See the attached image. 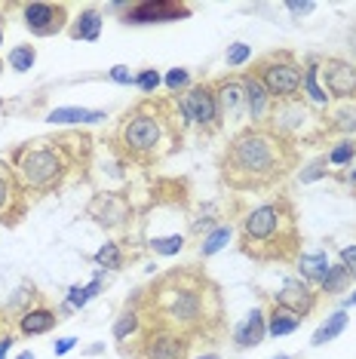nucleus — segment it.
Instances as JSON below:
<instances>
[{
    "mask_svg": "<svg viewBox=\"0 0 356 359\" xmlns=\"http://www.w3.org/2000/svg\"><path fill=\"white\" fill-rule=\"evenodd\" d=\"M295 142L273 133L271 126H246L231 138L221 160V178L233 191H267L295 169Z\"/></svg>",
    "mask_w": 356,
    "mask_h": 359,
    "instance_id": "1",
    "label": "nucleus"
},
{
    "mask_svg": "<svg viewBox=\"0 0 356 359\" xmlns=\"http://www.w3.org/2000/svg\"><path fill=\"white\" fill-rule=\"evenodd\" d=\"M151 304V325H163L184 338L197 332H212V325L221 320V304H218L215 285L203 273L175 271L166 273L148 292Z\"/></svg>",
    "mask_w": 356,
    "mask_h": 359,
    "instance_id": "2",
    "label": "nucleus"
},
{
    "mask_svg": "<svg viewBox=\"0 0 356 359\" xmlns=\"http://www.w3.org/2000/svg\"><path fill=\"white\" fill-rule=\"evenodd\" d=\"M298 222L295 209L286 197L261 203L242 218L240 246L255 261H292L298 252Z\"/></svg>",
    "mask_w": 356,
    "mask_h": 359,
    "instance_id": "3",
    "label": "nucleus"
},
{
    "mask_svg": "<svg viewBox=\"0 0 356 359\" xmlns=\"http://www.w3.org/2000/svg\"><path fill=\"white\" fill-rule=\"evenodd\" d=\"M68 169H71V163L64 157V148L59 142L22 144L13 154V172L28 197L31 194H53L55 187H62Z\"/></svg>",
    "mask_w": 356,
    "mask_h": 359,
    "instance_id": "4",
    "label": "nucleus"
},
{
    "mask_svg": "<svg viewBox=\"0 0 356 359\" xmlns=\"http://www.w3.org/2000/svg\"><path fill=\"white\" fill-rule=\"evenodd\" d=\"M166 138V120L151 111V102L139 104L132 114H126L117 129V142L123 154L135 163H153L157 151Z\"/></svg>",
    "mask_w": 356,
    "mask_h": 359,
    "instance_id": "5",
    "label": "nucleus"
},
{
    "mask_svg": "<svg viewBox=\"0 0 356 359\" xmlns=\"http://www.w3.org/2000/svg\"><path fill=\"white\" fill-rule=\"evenodd\" d=\"M252 74L261 80L264 89L271 93L273 104L304 99V65L292 53H267L255 62Z\"/></svg>",
    "mask_w": 356,
    "mask_h": 359,
    "instance_id": "6",
    "label": "nucleus"
},
{
    "mask_svg": "<svg viewBox=\"0 0 356 359\" xmlns=\"http://www.w3.org/2000/svg\"><path fill=\"white\" fill-rule=\"evenodd\" d=\"M267 126H271L273 133H280L282 138H289V142H295V144H298V138H301V142L313 138V133H310L313 126H317L320 133H326V129H322V120L310 111V104H307L304 99L273 104L271 117H267Z\"/></svg>",
    "mask_w": 356,
    "mask_h": 359,
    "instance_id": "7",
    "label": "nucleus"
},
{
    "mask_svg": "<svg viewBox=\"0 0 356 359\" xmlns=\"http://www.w3.org/2000/svg\"><path fill=\"white\" fill-rule=\"evenodd\" d=\"M178 108H182L184 120L193 126H200L203 133H215L221 126L218 120V102H215V89L212 83H197L188 86L182 95H178Z\"/></svg>",
    "mask_w": 356,
    "mask_h": 359,
    "instance_id": "8",
    "label": "nucleus"
},
{
    "mask_svg": "<svg viewBox=\"0 0 356 359\" xmlns=\"http://www.w3.org/2000/svg\"><path fill=\"white\" fill-rule=\"evenodd\" d=\"M188 344L191 338H184V334L163 329V325H151L142 334L135 359H188Z\"/></svg>",
    "mask_w": 356,
    "mask_h": 359,
    "instance_id": "9",
    "label": "nucleus"
},
{
    "mask_svg": "<svg viewBox=\"0 0 356 359\" xmlns=\"http://www.w3.org/2000/svg\"><path fill=\"white\" fill-rule=\"evenodd\" d=\"M191 6L175 4V0H144V4L126 6L123 22L126 25H163V22H178L188 19Z\"/></svg>",
    "mask_w": 356,
    "mask_h": 359,
    "instance_id": "10",
    "label": "nucleus"
},
{
    "mask_svg": "<svg viewBox=\"0 0 356 359\" xmlns=\"http://www.w3.org/2000/svg\"><path fill=\"white\" fill-rule=\"evenodd\" d=\"M320 77H322V89L329 93V99L335 102H347L356 99V65L347 59H320Z\"/></svg>",
    "mask_w": 356,
    "mask_h": 359,
    "instance_id": "11",
    "label": "nucleus"
},
{
    "mask_svg": "<svg viewBox=\"0 0 356 359\" xmlns=\"http://www.w3.org/2000/svg\"><path fill=\"white\" fill-rule=\"evenodd\" d=\"M22 15H25V25L34 37H53L68 25V6L64 4H25Z\"/></svg>",
    "mask_w": 356,
    "mask_h": 359,
    "instance_id": "12",
    "label": "nucleus"
},
{
    "mask_svg": "<svg viewBox=\"0 0 356 359\" xmlns=\"http://www.w3.org/2000/svg\"><path fill=\"white\" fill-rule=\"evenodd\" d=\"M28 212V194L10 166L0 169V224H19Z\"/></svg>",
    "mask_w": 356,
    "mask_h": 359,
    "instance_id": "13",
    "label": "nucleus"
},
{
    "mask_svg": "<svg viewBox=\"0 0 356 359\" xmlns=\"http://www.w3.org/2000/svg\"><path fill=\"white\" fill-rule=\"evenodd\" d=\"M317 298H320V292H313V285L307 280H301V276H289V280L282 283V289L273 295V304L304 320L307 313H313Z\"/></svg>",
    "mask_w": 356,
    "mask_h": 359,
    "instance_id": "14",
    "label": "nucleus"
},
{
    "mask_svg": "<svg viewBox=\"0 0 356 359\" xmlns=\"http://www.w3.org/2000/svg\"><path fill=\"white\" fill-rule=\"evenodd\" d=\"M212 89H215V102H218V120L221 123L242 120V114H246V86H242V77L215 80Z\"/></svg>",
    "mask_w": 356,
    "mask_h": 359,
    "instance_id": "15",
    "label": "nucleus"
},
{
    "mask_svg": "<svg viewBox=\"0 0 356 359\" xmlns=\"http://www.w3.org/2000/svg\"><path fill=\"white\" fill-rule=\"evenodd\" d=\"M86 212H89V218H95L102 227H120L132 215L126 197H120V194H99V197H93Z\"/></svg>",
    "mask_w": 356,
    "mask_h": 359,
    "instance_id": "16",
    "label": "nucleus"
},
{
    "mask_svg": "<svg viewBox=\"0 0 356 359\" xmlns=\"http://www.w3.org/2000/svg\"><path fill=\"white\" fill-rule=\"evenodd\" d=\"M242 86H246V117L249 126H264L273 111V99L264 89V83L255 74H242Z\"/></svg>",
    "mask_w": 356,
    "mask_h": 359,
    "instance_id": "17",
    "label": "nucleus"
},
{
    "mask_svg": "<svg viewBox=\"0 0 356 359\" xmlns=\"http://www.w3.org/2000/svg\"><path fill=\"white\" fill-rule=\"evenodd\" d=\"M322 129L326 133H338L344 138L356 135V99L335 102V108H329V114L322 117Z\"/></svg>",
    "mask_w": 356,
    "mask_h": 359,
    "instance_id": "18",
    "label": "nucleus"
},
{
    "mask_svg": "<svg viewBox=\"0 0 356 359\" xmlns=\"http://www.w3.org/2000/svg\"><path fill=\"white\" fill-rule=\"evenodd\" d=\"M264 334H267V316H264V310H252V313L242 320L237 329H233V344H237L240 350H249V347H258L264 341Z\"/></svg>",
    "mask_w": 356,
    "mask_h": 359,
    "instance_id": "19",
    "label": "nucleus"
},
{
    "mask_svg": "<svg viewBox=\"0 0 356 359\" xmlns=\"http://www.w3.org/2000/svg\"><path fill=\"white\" fill-rule=\"evenodd\" d=\"M62 316L55 313V310L50 307H31L25 310V313L19 316V332L25 334V338H34V334H46V332H53L55 325H59Z\"/></svg>",
    "mask_w": 356,
    "mask_h": 359,
    "instance_id": "20",
    "label": "nucleus"
},
{
    "mask_svg": "<svg viewBox=\"0 0 356 359\" xmlns=\"http://www.w3.org/2000/svg\"><path fill=\"white\" fill-rule=\"evenodd\" d=\"M68 34L74 40H99V34H102V13H99V6H86V10L68 25Z\"/></svg>",
    "mask_w": 356,
    "mask_h": 359,
    "instance_id": "21",
    "label": "nucleus"
},
{
    "mask_svg": "<svg viewBox=\"0 0 356 359\" xmlns=\"http://www.w3.org/2000/svg\"><path fill=\"white\" fill-rule=\"evenodd\" d=\"M50 123L55 126H80V123H99L104 120V111H89V108H55L50 111Z\"/></svg>",
    "mask_w": 356,
    "mask_h": 359,
    "instance_id": "22",
    "label": "nucleus"
},
{
    "mask_svg": "<svg viewBox=\"0 0 356 359\" xmlns=\"http://www.w3.org/2000/svg\"><path fill=\"white\" fill-rule=\"evenodd\" d=\"M329 267H331V261H329L326 252H307V255H298V271H301V280H307L310 285L326 280Z\"/></svg>",
    "mask_w": 356,
    "mask_h": 359,
    "instance_id": "23",
    "label": "nucleus"
},
{
    "mask_svg": "<svg viewBox=\"0 0 356 359\" xmlns=\"http://www.w3.org/2000/svg\"><path fill=\"white\" fill-rule=\"evenodd\" d=\"M301 95H307L317 108H326V104L331 102L329 99V93L320 86V59L313 55V59H307V65H304V93Z\"/></svg>",
    "mask_w": 356,
    "mask_h": 359,
    "instance_id": "24",
    "label": "nucleus"
},
{
    "mask_svg": "<svg viewBox=\"0 0 356 359\" xmlns=\"http://www.w3.org/2000/svg\"><path fill=\"white\" fill-rule=\"evenodd\" d=\"M298 325H301V316L289 313V310H282L273 304L271 313H267V334H273V338H282V334H292Z\"/></svg>",
    "mask_w": 356,
    "mask_h": 359,
    "instance_id": "25",
    "label": "nucleus"
},
{
    "mask_svg": "<svg viewBox=\"0 0 356 359\" xmlns=\"http://www.w3.org/2000/svg\"><path fill=\"white\" fill-rule=\"evenodd\" d=\"M344 329H347V310H335V313L326 316V323H322L320 329L313 332L310 344H313V347L329 344V341H335V338H338V334H341Z\"/></svg>",
    "mask_w": 356,
    "mask_h": 359,
    "instance_id": "26",
    "label": "nucleus"
},
{
    "mask_svg": "<svg viewBox=\"0 0 356 359\" xmlns=\"http://www.w3.org/2000/svg\"><path fill=\"white\" fill-rule=\"evenodd\" d=\"M350 283H353V280H350V273H347L341 264H331V267H329V273H326V280L320 283V289L326 292V295H338V292H344Z\"/></svg>",
    "mask_w": 356,
    "mask_h": 359,
    "instance_id": "27",
    "label": "nucleus"
},
{
    "mask_svg": "<svg viewBox=\"0 0 356 359\" xmlns=\"http://www.w3.org/2000/svg\"><path fill=\"white\" fill-rule=\"evenodd\" d=\"M231 236H233V231H231V224H221V227H215L212 233L203 240V246H200V255L203 258H209V255H215V252H221L224 246L231 243Z\"/></svg>",
    "mask_w": 356,
    "mask_h": 359,
    "instance_id": "28",
    "label": "nucleus"
},
{
    "mask_svg": "<svg viewBox=\"0 0 356 359\" xmlns=\"http://www.w3.org/2000/svg\"><path fill=\"white\" fill-rule=\"evenodd\" d=\"M139 325H142V316H139V310H123L120 313V320L114 323V341H126V338H132L135 332H139Z\"/></svg>",
    "mask_w": 356,
    "mask_h": 359,
    "instance_id": "29",
    "label": "nucleus"
},
{
    "mask_svg": "<svg viewBox=\"0 0 356 359\" xmlns=\"http://www.w3.org/2000/svg\"><path fill=\"white\" fill-rule=\"evenodd\" d=\"M34 62H37V50L34 46H15V50L10 53V68L13 71H19V74H25V71L34 68Z\"/></svg>",
    "mask_w": 356,
    "mask_h": 359,
    "instance_id": "30",
    "label": "nucleus"
},
{
    "mask_svg": "<svg viewBox=\"0 0 356 359\" xmlns=\"http://www.w3.org/2000/svg\"><path fill=\"white\" fill-rule=\"evenodd\" d=\"M99 289H102V276H95L89 285H71V292H68V307H83L89 298H95L99 295Z\"/></svg>",
    "mask_w": 356,
    "mask_h": 359,
    "instance_id": "31",
    "label": "nucleus"
},
{
    "mask_svg": "<svg viewBox=\"0 0 356 359\" xmlns=\"http://www.w3.org/2000/svg\"><path fill=\"white\" fill-rule=\"evenodd\" d=\"M353 157H356V142L353 138H341V142L329 151L326 160H329V166H347Z\"/></svg>",
    "mask_w": 356,
    "mask_h": 359,
    "instance_id": "32",
    "label": "nucleus"
},
{
    "mask_svg": "<svg viewBox=\"0 0 356 359\" xmlns=\"http://www.w3.org/2000/svg\"><path fill=\"white\" fill-rule=\"evenodd\" d=\"M93 261H95L99 267H111V271H117V267L123 264V252H120L117 243H104V246L93 255Z\"/></svg>",
    "mask_w": 356,
    "mask_h": 359,
    "instance_id": "33",
    "label": "nucleus"
},
{
    "mask_svg": "<svg viewBox=\"0 0 356 359\" xmlns=\"http://www.w3.org/2000/svg\"><path fill=\"white\" fill-rule=\"evenodd\" d=\"M151 249L157 252V255H178V252L184 249V236H182V233L157 236V240H151Z\"/></svg>",
    "mask_w": 356,
    "mask_h": 359,
    "instance_id": "34",
    "label": "nucleus"
},
{
    "mask_svg": "<svg viewBox=\"0 0 356 359\" xmlns=\"http://www.w3.org/2000/svg\"><path fill=\"white\" fill-rule=\"evenodd\" d=\"M249 59H252V46H246V43H233V46H228V55H224L228 68H240V65H246Z\"/></svg>",
    "mask_w": 356,
    "mask_h": 359,
    "instance_id": "35",
    "label": "nucleus"
},
{
    "mask_svg": "<svg viewBox=\"0 0 356 359\" xmlns=\"http://www.w3.org/2000/svg\"><path fill=\"white\" fill-rule=\"evenodd\" d=\"M188 80H191V74L184 68H172L166 74V89L169 93H184V89H188Z\"/></svg>",
    "mask_w": 356,
    "mask_h": 359,
    "instance_id": "36",
    "label": "nucleus"
},
{
    "mask_svg": "<svg viewBox=\"0 0 356 359\" xmlns=\"http://www.w3.org/2000/svg\"><path fill=\"white\" fill-rule=\"evenodd\" d=\"M135 86H139V89H142V93H144V95H153V89H157V86H160V74H157V71H153V68H148V71H142V74H139V77H135Z\"/></svg>",
    "mask_w": 356,
    "mask_h": 359,
    "instance_id": "37",
    "label": "nucleus"
},
{
    "mask_svg": "<svg viewBox=\"0 0 356 359\" xmlns=\"http://www.w3.org/2000/svg\"><path fill=\"white\" fill-rule=\"evenodd\" d=\"M326 166H329V160H326V157L313 160L310 166H307L304 172H301V182L307 184V182H317V178H322V175H326Z\"/></svg>",
    "mask_w": 356,
    "mask_h": 359,
    "instance_id": "38",
    "label": "nucleus"
},
{
    "mask_svg": "<svg viewBox=\"0 0 356 359\" xmlns=\"http://www.w3.org/2000/svg\"><path fill=\"white\" fill-rule=\"evenodd\" d=\"M108 77L114 80V83H120V86H132L135 83V74L126 68V65H114V68L108 71Z\"/></svg>",
    "mask_w": 356,
    "mask_h": 359,
    "instance_id": "39",
    "label": "nucleus"
},
{
    "mask_svg": "<svg viewBox=\"0 0 356 359\" xmlns=\"http://www.w3.org/2000/svg\"><path fill=\"white\" fill-rule=\"evenodd\" d=\"M341 267L350 273V280H356V246H344L341 249Z\"/></svg>",
    "mask_w": 356,
    "mask_h": 359,
    "instance_id": "40",
    "label": "nucleus"
},
{
    "mask_svg": "<svg viewBox=\"0 0 356 359\" xmlns=\"http://www.w3.org/2000/svg\"><path fill=\"white\" fill-rule=\"evenodd\" d=\"M286 10L292 15H307V13L317 10V6H313V4H286Z\"/></svg>",
    "mask_w": 356,
    "mask_h": 359,
    "instance_id": "41",
    "label": "nucleus"
},
{
    "mask_svg": "<svg viewBox=\"0 0 356 359\" xmlns=\"http://www.w3.org/2000/svg\"><path fill=\"white\" fill-rule=\"evenodd\" d=\"M74 344H77V338H62L59 344H55V356H64L68 350H74Z\"/></svg>",
    "mask_w": 356,
    "mask_h": 359,
    "instance_id": "42",
    "label": "nucleus"
},
{
    "mask_svg": "<svg viewBox=\"0 0 356 359\" xmlns=\"http://www.w3.org/2000/svg\"><path fill=\"white\" fill-rule=\"evenodd\" d=\"M10 350H13V334L6 332V334H0V359H6Z\"/></svg>",
    "mask_w": 356,
    "mask_h": 359,
    "instance_id": "43",
    "label": "nucleus"
},
{
    "mask_svg": "<svg viewBox=\"0 0 356 359\" xmlns=\"http://www.w3.org/2000/svg\"><path fill=\"white\" fill-rule=\"evenodd\" d=\"M344 304H347V307H356V292H353V295H350V298H347V301H344Z\"/></svg>",
    "mask_w": 356,
    "mask_h": 359,
    "instance_id": "44",
    "label": "nucleus"
},
{
    "mask_svg": "<svg viewBox=\"0 0 356 359\" xmlns=\"http://www.w3.org/2000/svg\"><path fill=\"white\" fill-rule=\"evenodd\" d=\"M15 359H34V353H31V350H25V353H19Z\"/></svg>",
    "mask_w": 356,
    "mask_h": 359,
    "instance_id": "45",
    "label": "nucleus"
},
{
    "mask_svg": "<svg viewBox=\"0 0 356 359\" xmlns=\"http://www.w3.org/2000/svg\"><path fill=\"white\" fill-rule=\"evenodd\" d=\"M197 359H221L218 353H206V356H197Z\"/></svg>",
    "mask_w": 356,
    "mask_h": 359,
    "instance_id": "46",
    "label": "nucleus"
},
{
    "mask_svg": "<svg viewBox=\"0 0 356 359\" xmlns=\"http://www.w3.org/2000/svg\"><path fill=\"white\" fill-rule=\"evenodd\" d=\"M273 359H292V356H286V353H280V356H273Z\"/></svg>",
    "mask_w": 356,
    "mask_h": 359,
    "instance_id": "47",
    "label": "nucleus"
},
{
    "mask_svg": "<svg viewBox=\"0 0 356 359\" xmlns=\"http://www.w3.org/2000/svg\"><path fill=\"white\" fill-rule=\"evenodd\" d=\"M0 40H4V31H0Z\"/></svg>",
    "mask_w": 356,
    "mask_h": 359,
    "instance_id": "48",
    "label": "nucleus"
},
{
    "mask_svg": "<svg viewBox=\"0 0 356 359\" xmlns=\"http://www.w3.org/2000/svg\"><path fill=\"white\" fill-rule=\"evenodd\" d=\"M0 71H4V62H0Z\"/></svg>",
    "mask_w": 356,
    "mask_h": 359,
    "instance_id": "49",
    "label": "nucleus"
},
{
    "mask_svg": "<svg viewBox=\"0 0 356 359\" xmlns=\"http://www.w3.org/2000/svg\"><path fill=\"white\" fill-rule=\"evenodd\" d=\"M0 323H4V316H0Z\"/></svg>",
    "mask_w": 356,
    "mask_h": 359,
    "instance_id": "50",
    "label": "nucleus"
}]
</instances>
